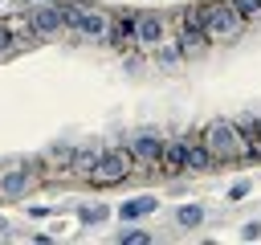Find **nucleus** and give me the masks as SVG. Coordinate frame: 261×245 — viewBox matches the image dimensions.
<instances>
[{
  "instance_id": "9d476101",
  "label": "nucleus",
  "mask_w": 261,
  "mask_h": 245,
  "mask_svg": "<svg viewBox=\"0 0 261 245\" xmlns=\"http://www.w3.org/2000/svg\"><path fill=\"white\" fill-rule=\"evenodd\" d=\"M155 204H159L155 196H139V200H126V204L118 208V216H122V220H135V216H147Z\"/></svg>"
},
{
  "instance_id": "f03ea898",
  "label": "nucleus",
  "mask_w": 261,
  "mask_h": 245,
  "mask_svg": "<svg viewBox=\"0 0 261 245\" xmlns=\"http://www.w3.org/2000/svg\"><path fill=\"white\" fill-rule=\"evenodd\" d=\"M204 33L208 37H237L241 33V16L232 12V4H208L204 8Z\"/></svg>"
},
{
  "instance_id": "4468645a",
  "label": "nucleus",
  "mask_w": 261,
  "mask_h": 245,
  "mask_svg": "<svg viewBox=\"0 0 261 245\" xmlns=\"http://www.w3.org/2000/svg\"><path fill=\"white\" fill-rule=\"evenodd\" d=\"M228 4H232V12L241 20H257L261 16V0H228Z\"/></svg>"
},
{
  "instance_id": "4be33fe9",
  "label": "nucleus",
  "mask_w": 261,
  "mask_h": 245,
  "mask_svg": "<svg viewBox=\"0 0 261 245\" xmlns=\"http://www.w3.org/2000/svg\"><path fill=\"white\" fill-rule=\"evenodd\" d=\"M245 192H249V184L241 180V184H232V192H228V200H245Z\"/></svg>"
},
{
  "instance_id": "dca6fc26",
  "label": "nucleus",
  "mask_w": 261,
  "mask_h": 245,
  "mask_svg": "<svg viewBox=\"0 0 261 245\" xmlns=\"http://www.w3.org/2000/svg\"><path fill=\"white\" fill-rule=\"evenodd\" d=\"M175 220H179V225H184V229H196V225H200V220H204V212H200V208H196V204H184V208H179V212H175Z\"/></svg>"
},
{
  "instance_id": "423d86ee",
  "label": "nucleus",
  "mask_w": 261,
  "mask_h": 245,
  "mask_svg": "<svg viewBox=\"0 0 261 245\" xmlns=\"http://www.w3.org/2000/svg\"><path fill=\"white\" fill-rule=\"evenodd\" d=\"M135 37L147 41V45H159L163 41V20L159 16H135Z\"/></svg>"
},
{
  "instance_id": "1a4fd4ad",
  "label": "nucleus",
  "mask_w": 261,
  "mask_h": 245,
  "mask_svg": "<svg viewBox=\"0 0 261 245\" xmlns=\"http://www.w3.org/2000/svg\"><path fill=\"white\" fill-rule=\"evenodd\" d=\"M33 29L37 33H57L61 29V12L57 8H37L33 12Z\"/></svg>"
},
{
  "instance_id": "f3484780",
  "label": "nucleus",
  "mask_w": 261,
  "mask_h": 245,
  "mask_svg": "<svg viewBox=\"0 0 261 245\" xmlns=\"http://www.w3.org/2000/svg\"><path fill=\"white\" fill-rule=\"evenodd\" d=\"M82 8H86V4H65V8H57V12H61V24L77 29V20H82Z\"/></svg>"
},
{
  "instance_id": "f8f14e48",
  "label": "nucleus",
  "mask_w": 261,
  "mask_h": 245,
  "mask_svg": "<svg viewBox=\"0 0 261 245\" xmlns=\"http://www.w3.org/2000/svg\"><path fill=\"white\" fill-rule=\"evenodd\" d=\"M159 147H163V143H159L155 135H143V139L135 143V155H139V159H159Z\"/></svg>"
},
{
  "instance_id": "6e6552de",
  "label": "nucleus",
  "mask_w": 261,
  "mask_h": 245,
  "mask_svg": "<svg viewBox=\"0 0 261 245\" xmlns=\"http://www.w3.org/2000/svg\"><path fill=\"white\" fill-rule=\"evenodd\" d=\"M184 155H188V143H163L159 147V159H163L167 172H179L184 167Z\"/></svg>"
},
{
  "instance_id": "ddd939ff",
  "label": "nucleus",
  "mask_w": 261,
  "mask_h": 245,
  "mask_svg": "<svg viewBox=\"0 0 261 245\" xmlns=\"http://www.w3.org/2000/svg\"><path fill=\"white\" fill-rule=\"evenodd\" d=\"M208 163H212V155H208V147H204V143L188 147V155H184V167H208Z\"/></svg>"
},
{
  "instance_id": "f257e3e1",
  "label": "nucleus",
  "mask_w": 261,
  "mask_h": 245,
  "mask_svg": "<svg viewBox=\"0 0 261 245\" xmlns=\"http://www.w3.org/2000/svg\"><path fill=\"white\" fill-rule=\"evenodd\" d=\"M204 147H208V155H212L216 163H237V159H245V139H241V131L228 127V122H212V127L204 131Z\"/></svg>"
},
{
  "instance_id": "20e7f679",
  "label": "nucleus",
  "mask_w": 261,
  "mask_h": 245,
  "mask_svg": "<svg viewBox=\"0 0 261 245\" xmlns=\"http://www.w3.org/2000/svg\"><path fill=\"white\" fill-rule=\"evenodd\" d=\"M204 45H208L204 8H188V12H184V33H179V53H200Z\"/></svg>"
},
{
  "instance_id": "0eeeda50",
  "label": "nucleus",
  "mask_w": 261,
  "mask_h": 245,
  "mask_svg": "<svg viewBox=\"0 0 261 245\" xmlns=\"http://www.w3.org/2000/svg\"><path fill=\"white\" fill-rule=\"evenodd\" d=\"M29 184V167H12V172H0V196H20Z\"/></svg>"
},
{
  "instance_id": "2eb2a0df",
  "label": "nucleus",
  "mask_w": 261,
  "mask_h": 245,
  "mask_svg": "<svg viewBox=\"0 0 261 245\" xmlns=\"http://www.w3.org/2000/svg\"><path fill=\"white\" fill-rule=\"evenodd\" d=\"M94 167H98V155H90V151H77L73 155V172L77 176H94Z\"/></svg>"
},
{
  "instance_id": "412c9836",
  "label": "nucleus",
  "mask_w": 261,
  "mask_h": 245,
  "mask_svg": "<svg viewBox=\"0 0 261 245\" xmlns=\"http://www.w3.org/2000/svg\"><path fill=\"white\" fill-rule=\"evenodd\" d=\"M12 49V33H8V24H0V53H8Z\"/></svg>"
},
{
  "instance_id": "aec40b11",
  "label": "nucleus",
  "mask_w": 261,
  "mask_h": 245,
  "mask_svg": "<svg viewBox=\"0 0 261 245\" xmlns=\"http://www.w3.org/2000/svg\"><path fill=\"white\" fill-rule=\"evenodd\" d=\"M257 237H261V225H257V220L241 225V241H257Z\"/></svg>"
},
{
  "instance_id": "5701e85b",
  "label": "nucleus",
  "mask_w": 261,
  "mask_h": 245,
  "mask_svg": "<svg viewBox=\"0 0 261 245\" xmlns=\"http://www.w3.org/2000/svg\"><path fill=\"white\" fill-rule=\"evenodd\" d=\"M0 233H4V220H0Z\"/></svg>"
},
{
  "instance_id": "9b49d317",
  "label": "nucleus",
  "mask_w": 261,
  "mask_h": 245,
  "mask_svg": "<svg viewBox=\"0 0 261 245\" xmlns=\"http://www.w3.org/2000/svg\"><path fill=\"white\" fill-rule=\"evenodd\" d=\"M106 33H110V41H114V45L130 41V37H135V16H130V12H126V16H118V20H114Z\"/></svg>"
},
{
  "instance_id": "b1692460",
  "label": "nucleus",
  "mask_w": 261,
  "mask_h": 245,
  "mask_svg": "<svg viewBox=\"0 0 261 245\" xmlns=\"http://www.w3.org/2000/svg\"><path fill=\"white\" fill-rule=\"evenodd\" d=\"M257 131H261V127H257Z\"/></svg>"
},
{
  "instance_id": "39448f33",
  "label": "nucleus",
  "mask_w": 261,
  "mask_h": 245,
  "mask_svg": "<svg viewBox=\"0 0 261 245\" xmlns=\"http://www.w3.org/2000/svg\"><path fill=\"white\" fill-rule=\"evenodd\" d=\"M106 29H110V20H106V12H94V8H82V20H77V33H86V37H106Z\"/></svg>"
},
{
  "instance_id": "6ab92c4d",
  "label": "nucleus",
  "mask_w": 261,
  "mask_h": 245,
  "mask_svg": "<svg viewBox=\"0 0 261 245\" xmlns=\"http://www.w3.org/2000/svg\"><path fill=\"white\" fill-rule=\"evenodd\" d=\"M118 241H122V245H147V241H151V237H147V233H143V229H126V233H122V237H118Z\"/></svg>"
},
{
  "instance_id": "a211bd4d",
  "label": "nucleus",
  "mask_w": 261,
  "mask_h": 245,
  "mask_svg": "<svg viewBox=\"0 0 261 245\" xmlns=\"http://www.w3.org/2000/svg\"><path fill=\"white\" fill-rule=\"evenodd\" d=\"M82 220H86V225H98V220H106V208H102V204H86V208H82Z\"/></svg>"
},
{
  "instance_id": "7ed1b4c3",
  "label": "nucleus",
  "mask_w": 261,
  "mask_h": 245,
  "mask_svg": "<svg viewBox=\"0 0 261 245\" xmlns=\"http://www.w3.org/2000/svg\"><path fill=\"white\" fill-rule=\"evenodd\" d=\"M130 163H135L130 151H106V155H98V167H94L90 180H98V184H118V180L130 172Z\"/></svg>"
}]
</instances>
